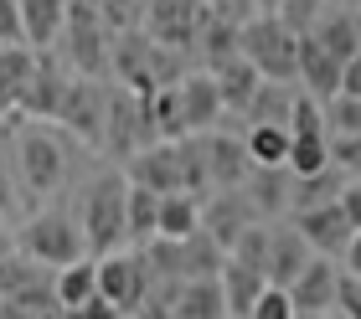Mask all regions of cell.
<instances>
[{"label":"cell","mask_w":361,"mask_h":319,"mask_svg":"<svg viewBox=\"0 0 361 319\" xmlns=\"http://www.w3.org/2000/svg\"><path fill=\"white\" fill-rule=\"evenodd\" d=\"M73 314H78V319H124V314H119V309H114V304H109V299H104V294H93V299H88V304H78Z\"/></svg>","instance_id":"74e56055"},{"label":"cell","mask_w":361,"mask_h":319,"mask_svg":"<svg viewBox=\"0 0 361 319\" xmlns=\"http://www.w3.org/2000/svg\"><path fill=\"white\" fill-rule=\"evenodd\" d=\"M191 232H202V196H191V191H171V196H160L155 237H191Z\"/></svg>","instance_id":"603a6c76"},{"label":"cell","mask_w":361,"mask_h":319,"mask_svg":"<svg viewBox=\"0 0 361 319\" xmlns=\"http://www.w3.org/2000/svg\"><path fill=\"white\" fill-rule=\"evenodd\" d=\"M21 6V37L31 52H52L68 26V0H16Z\"/></svg>","instance_id":"e0dca14e"},{"label":"cell","mask_w":361,"mask_h":319,"mask_svg":"<svg viewBox=\"0 0 361 319\" xmlns=\"http://www.w3.org/2000/svg\"><path fill=\"white\" fill-rule=\"evenodd\" d=\"M57 42H68L73 77H104L114 67V42H109L104 11L93 0H68V26H62Z\"/></svg>","instance_id":"277c9868"},{"label":"cell","mask_w":361,"mask_h":319,"mask_svg":"<svg viewBox=\"0 0 361 319\" xmlns=\"http://www.w3.org/2000/svg\"><path fill=\"white\" fill-rule=\"evenodd\" d=\"M243 144H248L253 165H284L289 160V129L284 124H253L243 134Z\"/></svg>","instance_id":"83f0119b"},{"label":"cell","mask_w":361,"mask_h":319,"mask_svg":"<svg viewBox=\"0 0 361 319\" xmlns=\"http://www.w3.org/2000/svg\"><path fill=\"white\" fill-rule=\"evenodd\" d=\"M129 319H171V289H155V294L145 299V304L129 314Z\"/></svg>","instance_id":"d590c367"},{"label":"cell","mask_w":361,"mask_h":319,"mask_svg":"<svg viewBox=\"0 0 361 319\" xmlns=\"http://www.w3.org/2000/svg\"><path fill=\"white\" fill-rule=\"evenodd\" d=\"M52 289H57V304H62V309L88 304V299L98 294V258H78V263H68V268H57Z\"/></svg>","instance_id":"cb8c5ba5"},{"label":"cell","mask_w":361,"mask_h":319,"mask_svg":"<svg viewBox=\"0 0 361 319\" xmlns=\"http://www.w3.org/2000/svg\"><path fill=\"white\" fill-rule=\"evenodd\" d=\"M238 191L248 196V206H253L258 216L289 211V206H294V175H289V165H253L248 180H243Z\"/></svg>","instance_id":"9a60e30c"},{"label":"cell","mask_w":361,"mask_h":319,"mask_svg":"<svg viewBox=\"0 0 361 319\" xmlns=\"http://www.w3.org/2000/svg\"><path fill=\"white\" fill-rule=\"evenodd\" d=\"M325 124H331V134H361V98H331L325 104Z\"/></svg>","instance_id":"f1b7e54d"},{"label":"cell","mask_w":361,"mask_h":319,"mask_svg":"<svg viewBox=\"0 0 361 319\" xmlns=\"http://www.w3.org/2000/svg\"><path fill=\"white\" fill-rule=\"evenodd\" d=\"M98 294H104L124 319L135 314L145 299L155 294V268L145 258V247H119V253L98 258Z\"/></svg>","instance_id":"8992f818"},{"label":"cell","mask_w":361,"mask_h":319,"mask_svg":"<svg viewBox=\"0 0 361 319\" xmlns=\"http://www.w3.org/2000/svg\"><path fill=\"white\" fill-rule=\"evenodd\" d=\"M62 93H68V73L52 62V52H37V62H31V73L21 82V93H16V108L42 113V119H57Z\"/></svg>","instance_id":"4fadbf2b"},{"label":"cell","mask_w":361,"mask_h":319,"mask_svg":"<svg viewBox=\"0 0 361 319\" xmlns=\"http://www.w3.org/2000/svg\"><path fill=\"white\" fill-rule=\"evenodd\" d=\"M310 258H315V253H310V242H305L294 227H274V237H269V268H264V278L274 283V289H289V283L305 273V263H310Z\"/></svg>","instance_id":"ac0fdd59"},{"label":"cell","mask_w":361,"mask_h":319,"mask_svg":"<svg viewBox=\"0 0 361 319\" xmlns=\"http://www.w3.org/2000/svg\"><path fill=\"white\" fill-rule=\"evenodd\" d=\"M217 283H222V299H227V319H248V309L258 304V294L269 289L264 273H253V268H243V263H233V258L222 263Z\"/></svg>","instance_id":"ffe728a7"},{"label":"cell","mask_w":361,"mask_h":319,"mask_svg":"<svg viewBox=\"0 0 361 319\" xmlns=\"http://www.w3.org/2000/svg\"><path fill=\"white\" fill-rule=\"evenodd\" d=\"M0 46H26V37H21V6H16V0H0Z\"/></svg>","instance_id":"1f68e13d"},{"label":"cell","mask_w":361,"mask_h":319,"mask_svg":"<svg viewBox=\"0 0 361 319\" xmlns=\"http://www.w3.org/2000/svg\"><path fill=\"white\" fill-rule=\"evenodd\" d=\"M16 201H21V186H16V170H11V165H0V211H11Z\"/></svg>","instance_id":"f35d334b"},{"label":"cell","mask_w":361,"mask_h":319,"mask_svg":"<svg viewBox=\"0 0 361 319\" xmlns=\"http://www.w3.org/2000/svg\"><path fill=\"white\" fill-rule=\"evenodd\" d=\"M104 119H109V93L93 77H68V93L57 104V124H68L83 139H104Z\"/></svg>","instance_id":"ba28073f"},{"label":"cell","mask_w":361,"mask_h":319,"mask_svg":"<svg viewBox=\"0 0 361 319\" xmlns=\"http://www.w3.org/2000/svg\"><path fill=\"white\" fill-rule=\"evenodd\" d=\"M207 21H212V11L202 6V0H145V26H150V42L171 46V52H191Z\"/></svg>","instance_id":"52a82bcc"},{"label":"cell","mask_w":361,"mask_h":319,"mask_svg":"<svg viewBox=\"0 0 361 319\" xmlns=\"http://www.w3.org/2000/svg\"><path fill=\"white\" fill-rule=\"evenodd\" d=\"M341 273H351V278H361V232H351L346 253H341Z\"/></svg>","instance_id":"ab89813d"},{"label":"cell","mask_w":361,"mask_h":319,"mask_svg":"<svg viewBox=\"0 0 361 319\" xmlns=\"http://www.w3.org/2000/svg\"><path fill=\"white\" fill-rule=\"evenodd\" d=\"M171 319H227V299L217 278H186L171 289Z\"/></svg>","instance_id":"d6986e66"},{"label":"cell","mask_w":361,"mask_h":319,"mask_svg":"<svg viewBox=\"0 0 361 319\" xmlns=\"http://www.w3.org/2000/svg\"><path fill=\"white\" fill-rule=\"evenodd\" d=\"M16 186L26 196H52L68 186V149L52 129H26L16 139Z\"/></svg>","instance_id":"5b68a950"},{"label":"cell","mask_w":361,"mask_h":319,"mask_svg":"<svg viewBox=\"0 0 361 319\" xmlns=\"http://www.w3.org/2000/svg\"><path fill=\"white\" fill-rule=\"evenodd\" d=\"M212 77H217V93H222V108L227 113H248V104H253V93H258V77L253 73V62L248 57H233V62H222V67H212Z\"/></svg>","instance_id":"44dd1931"},{"label":"cell","mask_w":361,"mask_h":319,"mask_svg":"<svg viewBox=\"0 0 361 319\" xmlns=\"http://www.w3.org/2000/svg\"><path fill=\"white\" fill-rule=\"evenodd\" d=\"M248 222H258V211L248 206V196H243V191H217V201L202 206V232L222 247V253L233 247V237H238Z\"/></svg>","instance_id":"2e32d148"},{"label":"cell","mask_w":361,"mask_h":319,"mask_svg":"<svg viewBox=\"0 0 361 319\" xmlns=\"http://www.w3.org/2000/svg\"><path fill=\"white\" fill-rule=\"evenodd\" d=\"M284 165H289L294 180L331 170V139H325V134H289V160Z\"/></svg>","instance_id":"484cf974"},{"label":"cell","mask_w":361,"mask_h":319,"mask_svg":"<svg viewBox=\"0 0 361 319\" xmlns=\"http://www.w3.org/2000/svg\"><path fill=\"white\" fill-rule=\"evenodd\" d=\"M341 98H361V52L341 62Z\"/></svg>","instance_id":"8d00e7d4"},{"label":"cell","mask_w":361,"mask_h":319,"mask_svg":"<svg viewBox=\"0 0 361 319\" xmlns=\"http://www.w3.org/2000/svg\"><path fill=\"white\" fill-rule=\"evenodd\" d=\"M238 52L253 62L258 77L294 82V67H300V31L284 26L279 15H248V21L238 26Z\"/></svg>","instance_id":"7a4b0ae2"},{"label":"cell","mask_w":361,"mask_h":319,"mask_svg":"<svg viewBox=\"0 0 361 319\" xmlns=\"http://www.w3.org/2000/svg\"><path fill=\"white\" fill-rule=\"evenodd\" d=\"M336 294H341V268L336 258H310L305 273L289 283V299L300 314H336Z\"/></svg>","instance_id":"7c38bea8"},{"label":"cell","mask_w":361,"mask_h":319,"mask_svg":"<svg viewBox=\"0 0 361 319\" xmlns=\"http://www.w3.org/2000/svg\"><path fill=\"white\" fill-rule=\"evenodd\" d=\"M202 160H207V186H217V191H238L253 170L248 144L238 134H217V129L202 134Z\"/></svg>","instance_id":"30bf717a"},{"label":"cell","mask_w":361,"mask_h":319,"mask_svg":"<svg viewBox=\"0 0 361 319\" xmlns=\"http://www.w3.org/2000/svg\"><path fill=\"white\" fill-rule=\"evenodd\" d=\"M294 82H305V93L320 98V104H331L341 93V62L325 52L310 31H300V67H294Z\"/></svg>","instance_id":"5bb4252c"},{"label":"cell","mask_w":361,"mask_h":319,"mask_svg":"<svg viewBox=\"0 0 361 319\" xmlns=\"http://www.w3.org/2000/svg\"><path fill=\"white\" fill-rule=\"evenodd\" d=\"M16 253L31 258L37 268H68L78 258H88V247H83V232H78V216H68L62 206H52V211L31 216V222L21 227Z\"/></svg>","instance_id":"3957f363"},{"label":"cell","mask_w":361,"mask_h":319,"mask_svg":"<svg viewBox=\"0 0 361 319\" xmlns=\"http://www.w3.org/2000/svg\"><path fill=\"white\" fill-rule=\"evenodd\" d=\"M176 104H180V129L186 134H207V129H217L222 119V93H217V77L212 73H186L176 82Z\"/></svg>","instance_id":"8fae6325"},{"label":"cell","mask_w":361,"mask_h":319,"mask_svg":"<svg viewBox=\"0 0 361 319\" xmlns=\"http://www.w3.org/2000/svg\"><path fill=\"white\" fill-rule=\"evenodd\" d=\"M336 309H341V319H361V278L341 273V294H336Z\"/></svg>","instance_id":"d6a6232c"},{"label":"cell","mask_w":361,"mask_h":319,"mask_svg":"<svg viewBox=\"0 0 361 319\" xmlns=\"http://www.w3.org/2000/svg\"><path fill=\"white\" fill-rule=\"evenodd\" d=\"M124 206H129V175L124 170H104L88 180L83 201H78V232L93 258L129 247V227H124Z\"/></svg>","instance_id":"6da1fadb"},{"label":"cell","mask_w":361,"mask_h":319,"mask_svg":"<svg viewBox=\"0 0 361 319\" xmlns=\"http://www.w3.org/2000/svg\"><path fill=\"white\" fill-rule=\"evenodd\" d=\"M331 165L361 170V134H331Z\"/></svg>","instance_id":"4dcf8cb0"},{"label":"cell","mask_w":361,"mask_h":319,"mask_svg":"<svg viewBox=\"0 0 361 319\" xmlns=\"http://www.w3.org/2000/svg\"><path fill=\"white\" fill-rule=\"evenodd\" d=\"M119 6H145V0H104L98 11H119Z\"/></svg>","instance_id":"60d3db41"},{"label":"cell","mask_w":361,"mask_h":319,"mask_svg":"<svg viewBox=\"0 0 361 319\" xmlns=\"http://www.w3.org/2000/svg\"><path fill=\"white\" fill-rule=\"evenodd\" d=\"M155 222H160V196L145 191L129 180V206H124V227H129V247H145L155 237Z\"/></svg>","instance_id":"d4e9b609"},{"label":"cell","mask_w":361,"mask_h":319,"mask_svg":"<svg viewBox=\"0 0 361 319\" xmlns=\"http://www.w3.org/2000/svg\"><path fill=\"white\" fill-rule=\"evenodd\" d=\"M336 206L346 211V222H351V232H361V175H356V180H346V186L336 191Z\"/></svg>","instance_id":"836d02e7"},{"label":"cell","mask_w":361,"mask_h":319,"mask_svg":"<svg viewBox=\"0 0 361 319\" xmlns=\"http://www.w3.org/2000/svg\"><path fill=\"white\" fill-rule=\"evenodd\" d=\"M248 319H300V309H294V299H289V289H269L258 294V304L248 309Z\"/></svg>","instance_id":"f546056e"},{"label":"cell","mask_w":361,"mask_h":319,"mask_svg":"<svg viewBox=\"0 0 361 319\" xmlns=\"http://www.w3.org/2000/svg\"><path fill=\"white\" fill-rule=\"evenodd\" d=\"M294 232L310 242V253L315 258H341L351 242V222L346 211L336 206V201H320V206H300L294 211Z\"/></svg>","instance_id":"9c48e42d"},{"label":"cell","mask_w":361,"mask_h":319,"mask_svg":"<svg viewBox=\"0 0 361 319\" xmlns=\"http://www.w3.org/2000/svg\"><path fill=\"white\" fill-rule=\"evenodd\" d=\"M310 37H315L336 62H351V57L361 52V21H356L351 11H331V15L320 11V21L310 26Z\"/></svg>","instance_id":"7402d4cb"},{"label":"cell","mask_w":361,"mask_h":319,"mask_svg":"<svg viewBox=\"0 0 361 319\" xmlns=\"http://www.w3.org/2000/svg\"><path fill=\"white\" fill-rule=\"evenodd\" d=\"M289 104H294L289 82H269V77H264L243 119H248V124H289Z\"/></svg>","instance_id":"4316f807"},{"label":"cell","mask_w":361,"mask_h":319,"mask_svg":"<svg viewBox=\"0 0 361 319\" xmlns=\"http://www.w3.org/2000/svg\"><path fill=\"white\" fill-rule=\"evenodd\" d=\"M202 6L212 11V15H222V21H248V15H253V0H202Z\"/></svg>","instance_id":"e575fe53"}]
</instances>
